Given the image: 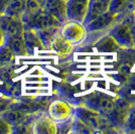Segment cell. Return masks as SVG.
Returning <instances> with one entry per match:
<instances>
[{
	"instance_id": "cell-24",
	"label": "cell",
	"mask_w": 135,
	"mask_h": 134,
	"mask_svg": "<svg viewBox=\"0 0 135 134\" xmlns=\"http://www.w3.org/2000/svg\"><path fill=\"white\" fill-rule=\"evenodd\" d=\"M129 0H111L110 3V7L109 10L115 13H120L121 11H123L126 4L128 3Z\"/></svg>"
},
{
	"instance_id": "cell-7",
	"label": "cell",
	"mask_w": 135,
	"mask_h": 134,
	"mask_svg": "<svg viewBox=\"0 0 135 134\" xmlns=\"http://www.w3.org/2000/svg\"><path fill=\"white\" fill-rule=\"evenodd\" d=\"M131 106L132 105L130 104V102H128L124 98H119L117 100H115V105L112 112L107 116L108 120L114 126H119V127L125 126L126 119Z\"/></svg>"
},
{
	"instance_id": "cell-15",
	"label": "cell",
	"mask_w": 135,
	"mask_h": 134,
	"mask_svg": "<svg viewBox=\"0 0 135 134\" xmlns=\"http://www.w3.org/2000/svg\"><path fill=\"white\" fill-rule=\"evenodd\" d=\"M73 46L74 45H71L61 34L60 31H57L51 40L50 50L55 51L56 54L60 55V56H66V55H69L72 51Z\"/></svg>"
},
{
	"instance_id": "cell-16",
	"label": "cell",
	"mask_w": 135,
	"mask_h": 134,
	"mask_svg": "<svg viewBox=\"0 0 135 134\" xmlns=\"http://www.w3.org/2000/svg\"><path fill=\"white\" fill-rule=\"evenodd\" d=\"M0 115L5 119L7 122L11 125L12 127L18 125L19 123H21L27 117L29 114L25 113V112L21 111L19 109H16L14 107H8L6 110H4L3 112L0 113Z\"/></svg>"
},
{
	"instance_id": "cell-20",
	"label": "cell",
	"mask_w": 135,
	"mask_h": 134,
	"mask_svg": "<svg viewBox=\"0 0 135 134\" xmlns=\"http://www.w3.org/2000/svg\"><path fill=\"white\" fill-rule=\"evenodd\" d=\"M118 46L119 45H117V42L114 40V39L110 34L104 36L97 44V49L100 51H113V50H117Z\"/></svg>"
},
{
	"instance_id": "cell-13",
	"label": "cell",
	"mask_w": 135,
	"mask_h": 134,
	"mask_svg": "<svg viewBox=\"0 0 135 134\" xmlns=\"http://www.w3.org/2000/svg\"><path fill=\"white\" fill-rule=\"evenodd\" d=\"M42 9L62 23L68 21L67 0H44Z\"/></svg>"
},
{
	"instance_id": "cell-27",
	"label": "cell",
	"mask_w": 135,
	"mask_h": 134,
	"mask_svg": "<svg viewBox=\"0 0 135 134\" xmlns=\"http://www.w3.org/2000/svg\"><path fill=\"white\" fill-rule=\"evenodd\" d=\"M4 41H5V35H4V34H3L2 29L0 28V46L4 44Z\"/></svg>"
},
{
	"instance_id": "cell-14",
	"label": "cell",
	"mask_w": 135,
	"mask_h": 134,
	"mask_svg": "<svg viewBox=\"0 0 135 134\" xmlns=\"http://www.w3.org/2000/svg\"><path fill=\"white\" fill-rule=\"evenodd\" d=\"M110 3H111V0H90L89 10H88V13L86 15L83 24L90 22L94 18L109 11Z\"/></svg>"
},
{
	"instance_id": "cell-3",
	"label": "cell",
	"mask_w": 135,
	"mask_h": 134,
	"mask_svg": "<svg viewBox=\"0 0 135 134\" xmlns=\"http://www.w3.org/2000/svg\"><path fill=\"white\" fill-rule=\"evenodd\" d=\"M74 115L79 118L81 121H83L87 126H89L93 132L101 131L106 118V116L102 115L101 113L86 106L77 107L76 109H74Z\"/></svg>"
},
{
	"instance_id": "cell-6",
	"label": "cell",
	"mask_w": 135,
	"mask_h": 134,
	"mask_svg": "<svg viewBox=\"0 0 135 134\" xmlns=\"http://www.w3.org/2000/svg\"><path fill=\"white\" fill-rule=\"evenodd\" d=\"M117 17H118V13H115V12L109 10V11L94 18L90 22L86 23L84 25L87 32L98 34V32H102L104 30L110 29L116 23Z\"/></svg>"
},
{
	"instance_id": "cell-28",
	"label": "cell",
	"mask_w": 135,
	"mask_h": 134,
	"mask_svg": "<svg viewBox=\"0 0 135 134\" xmlns=\"http://www.w3.org/2000/svg\"><path fill=\"white\" fill-rule=\"evenodd\" d=\"M130 14H131V17H133V19L135 20V7L131 10V13H130Z\"/></svg>"
},
{
	"instance_id": "cell-4",
	"label": "cell",
	"mask_w": 135,
	"mask_h": 134,
	"mask_svg": "<svg viewBox=\"0 0 135 134\" xmlns=\"http://www.w3.org/2000/svg\"><path fill=\"white\" fill-rule=\"evenodd\" d=\"M60 32L72 45L81 44L87 35V30L84 24L74 20H68L62 23L60 28Z\"/></svg>"
},
{
	"instance_id": "cell-11",
	"label": "cell",
	"mask_w": 135,
	"mask_h": 134,
	"mask_svg": "<svg viewBox=\"0 0 135 134\" xmlns=\"http://www.w3.org/2000/svg\"><path fill=\"white\" fill-rule=\"evenodd\" d=\"M22 37L23 40H24L25 49H26V51H27V56H32L36 51L46 50L38 34L33 28L24 26Z\"/></svg>"
},
{
	"instance_id": "cell-18",
	"label": "cell",
	"mask_w": 135,
	"mask_h": 134,
	"mask_svg": "<svg viewBox=\"0 0 135 134\" xmlns=\"http://www.w3.org/2000/svg\"><path fill=\"white\" fill-rule=\"evenodd\" d=\"M26 1L27 0H9L5 10L2 14L21 18L26 9Z\"/></svg>"
},
{
	"instance_id": "cell-23",
	"label": "cell",
	"mask_w": 135,
	"mask_h": 134,
	"mask_svg": "<svg viewBox=\"0 0 135 134\" xmlns=\"http://www.w3.org/2000/svg\"><path fill=\"white\" fill-rule=\"evenodd\" d=\"M124 127H126V131L128 132H135V105H132L130 108Z\"/></svg>"
},
{
	"instance_id": "cell-26",
	"label": "cell",
	"mask_w": 135,
	"mask_h": 134,
	"mask_svg": "<svg viewBox=\"0 0 135 134\" xmlns=\"http://www.w3.org/2000/svg\"><path fill=\"white\" fill-rule=\"evenodd\" d=\"M8 2H9V0H0V14H2L4 12Z\"/></svg>"
},
{
	"instance_id": "cell-8",
	"label": "cell",
	"mask_w": 135,
	"mask_h": 134,
	"mask_svg": "<svg viewBox=\"0 0 135 134\" xmlns=\"http://www.w3.org/2000/svg\"><path fill=\"white\" fill-rule=\"evenodd\" d=\"M46 113L55 122L59 123L72 117L74 114V109L65 101L55 100L50 103Z\"/></svg>"
},
{
	"instance_id": "cell-12",
	"label": "cell",
	"mask_w": 135,
	"mask_h": 134,
	"mask_svg": "<svg viewBox=\"0 0 135 134\" xmlns=\"http://www.w3.org/2000/svg\"><path fill=\"white\" fill-rule=\"evenodd\" d=\"M0 28L2 29L5 37H9L17 34H22L24 24L21 18L0 14Z\"/></svg>"
},
{
	"instance_id": "cell-25",
	"label": "cell",
	"mask_w": 135,
	"mask_h": 134,
	"mask_svg": "<svg viewBox=\"0 0 135 134\" xmlns=\"http://www.w3.org/2000/svg\"><path fill=\"white\" fill-rule=\"evenodd\" d=\"M0 134H12V126L0 115Z\"/></svg>"
},
{
	"instance_id": "cell-5",
	"label": "cell",
	"mask_w": 135,
	"mask_h": 134,
	"mask_svg": "<svg viewBox=\"0 0 135 134\" xmlns=\"http://www.w3.org/2000/svg\"><path fill=\"white\" fill-rule=\"evenodd\" d=\"M109 34L117 42L119 46L125 49H132L135 45V39L131 28L126 23H115L110 28Z\"/></svg>"
},
{
	"instance_id": "cell-21",
	"label": "cell",
	"mask_w": 135,
	"mask_h": 134,
	"mask_svg": "<svg viewBox=\"0 0 135 134\" xmlns=\"http://www.w3.org/2000/svg\"><path fill=\"white\" fill-rule=\"evenodd\" d=\"M93 130L87 126L83 121H81L79 118L73 115V122H72V128L71 133H92Z\"/></svg>"
},
{
	"instance_id": "cell-10",
	"label": "cell",
	"mask_w": 135,
	"mask_h": 134,
	"mask_svg": "<svg viewBox=\"0 0 135 134\" xmlns=\"http://www.w3.org/2000/svg\"><path fill=\"white\" fill-rule=\"evenodd\" d=\"M31 133L56 134L57 133L56 123L47 115V113L37 114L31 125Z\"/></svg>"
},
{
	"instance_id": "cell-1",
	"label": "cell",
	"mask_w": 135,
	"mask_h": 134,
	"mask_svg": "<svg viewBox=\"0 0 135 134\" xmlns=\"http://www.w3.org/2000/svg\"><path fill=\"white\" fill-rule=\"evenodd\" d=\"M21 20H22L24 26L31 27L35 30L45 29V28L61 27L62 26V23L60 22L56 17L51 15L50 13L45 11L44 9L35 12L33 14L22 15Z\"/></svg>"
},
{
	"instance_id": "cell-19",
	"label": "cell",
	"mask_w": 135,
	"mask_h": 134,
	"mask_svg": "<svg viewBox=\"0 0 135 134\" xmlns=\"http://www.w3.org/2000/svg\"><path fill=\"white\" fill-rule=\"evenodd\" d=\"M15 58L16 56L12 52L9 45L4 41V44L0 46V67L14 64Z\"/></svg>"
},
{
	"instance_id": "cell-22",
	"label": "cell",
	"mask_w": 135,
	"mask_h": 134,
	"mask_svg": "<svg viewBox=\"0 0 135 134\" xmlns=\"http://www.w3.org/2000/svg\"><path fill=\"white\" fill-rule=\"evenodd\" d=\"M42 2L44 0H27L26 1V9L23 15L33 14L35 12L42 9Z\"/></svg>"
},
{
	"instance_id": "cell-2",
	"label": "cell",
	"mask_w": 135,
	"mask_h": 134,
	"mask_svg": "<svg viewBox=\"0 0 135 134\" xmlns=\"http://www.w3.org/2000/svg\"><path fill=\"white\" fill-rule=\"evenodd\" d=\"M114 105H115V99L111 96L103 93L90 94L85 98L84 102V106L96 110L106 117L112 112Z\"/></svg>"
},
{
	"instance_id": "cell-9",
	"label": "cell",
	"mask_w": 135,
	"mask_h": 134,
	"mask_svg": "<svg viewBox=\"0 0 135 134\" xmlns=\"http://www.w3.org/2000/svg\"><path fill=\"white\" fill-rule=\"evenodd\" d=\"M90 0H67L68 20L84 22L89 10Z\"/></svg>"
},
{
	"instance_id": "cell-17",
	"label": "cell",
	"mask_w": 135,
	"mask_h": 134,
	"mask_svg": "<svg viewBox=\"0 0 135 134\" xmlns=\"http://www.w3.org/2000/svg\"><path fill=\"white\" fill-rule=\"evenodd\" d=\"M5 42L9 45L10 50L15 55V56H27V51H26V49H25L22 34H17V35L5 37Z\"/></svg>"
}]
</instances>
